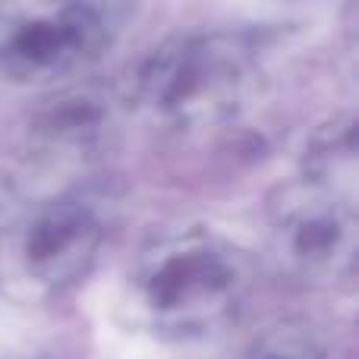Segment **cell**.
Returning <instances> with one entry per match:
<instances>
[{
    "instance_id": "6da1fadb",
    "label": "cell",
    "mask_w": 359,
    "mask_h": 359,
    "mask_svg": "<svg viewBox=\"0 0 359 359\" xmlns=\"http://www.w3.org/2000/svg\"><path fill=\"white\" fill-rule=\"evenodd\" d=\"M255 284L252 259L211 230H174L139 252L130 309L145 331L196 341L227 328Z\"/></svg>"
},
{
    "instance_id": "7a4b0ae2",
    "label": "cell",
    "mask_w": 359,
    "mask_h": 359,
    "mask_svg": "<svg viewBox=\"0 0 359 359\" xmlns=\"http://www.w3.org/2000/svg\"><path fill=\"white\" fill-rule=\"evenodd\" d=\"M259 79V54L246 35L189 32L139 63L123 104L151 130L205 133L240 117Z\"/></svg>"
},
{
    "instance_id": "3957f363",
    "label": "cell",
    "mask_w": 359,
    "mask_h": 359,
    "mask_svg": "<svg viewBox=\"0 0 359 359\" xmlns=\"http://www.w3.org/2000/svg\"><path fill=\"white\" fill-rule=\"evenodd\" d=\"M111 44V16L98 0H4L0 76L50 86L82 73Z\"/></svg>"
},
{
    "instance_id": "277c9868",
    "label": "cell",
    "mask_w": 359,
    "mask_h": 359,
    "mask_svg": "<svg viewBox=\"0 0 359 359\" xmlns=\"http://www.w3.org/2000/svg\"><path fill=\"white\" fill-rule=\"evenodd\" d=\"M268 246L297 280L347 278L359 249L356 192L309 174L280 186L268 202Z\"/></svg>"
},
{
    "instance_id": "5b68a950",
    "label": "cell",
    "mask_w": 359,
    "mask_h": 359,
    "mask_svg": "<svg viewBox=\"0 0 359 359\" xmlns=\"http://www.w3.org/2000/svg\"><path fill=\"white\" fill-rule=\"evenodd\" d=\"M10 236L25 278L41 290H63L95 265L104 224L92 202L67 196L25 211Z\"/></svg>"
},
{
    "instance_id": "8992f818",
    "label": "cell",
    "mask_w": 359,
    "mask_h": 359,
    "mask_svg": "<svg viewBox=\"0 0 359 359\" xmlns=\"http://www.w3.org/2000/svg\"><path fill=\"white\" fill-rule=\"evenodd\" d=\"M123 98L101 86H79L50 98L32 123V136L54 158H86L107 142Z\"/></svg>"
},
{
    "instance_id": "52a82bcc",
    "label": "cell",
    "mask_w": 359,
    "mask_h": 359,
    "mask_svg": "<svg viewBox=\"0 0 359 359\" xmlns=\"http://www.w3.org/2000/svg\"><path fill=\"white\" fill-rule=\"evenodd\" d=\"M236 359H325V344L312 325L280 322L249 341Z\"/></svg>"
},
{
    "instance_id": "ba28073f",
    "label": "cell",
    "mask_w": 359,
    "mask_h": 359,
    "mask_svg": "<svg viewBox=\"0 0 359 359\" xmlns=\"http://www.w3.org/2000/svg\"><path fill=\"white\" fill-rule=\"evenodd\" d=\"M25 215V202L16 180L0 170V236H10Z\"/></svg>"
}]
</instances>
